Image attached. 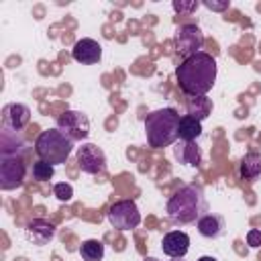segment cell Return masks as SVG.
Listing matches in <instances>:
<instances>
[{
  "label": "cell",
  "instance_id": "cb8c5ba5",
  "mask_svg": "<svg viewBox=\"0 0 261 261\" xmlns=\"http://www.w3.org/2000/svg\"><path fill=\"white\" fill-rule=\"evenodd\" d=\"M204 6L206 8H210V10H226V8H230V2L228 0H224V2H214V0H204Z\"/></svg>",
  "mask_w": 261,
  "mask_h": 261
},
{
  "label": "cell",
  "instance_id": "52a82bcc",
  "mask_svg": "<svg viewBox=\"0 0 261 261\" xmlns=\"http://www.w3.org/2000/svg\"><path fill=\"white\" fill-rule=\"evenodd\" d=\"M57 128L71 141H84L90 135V118L82 110H65L57 116Z\"/></svg>",
  "mask_w": 261,
  "mask_h": 261
},
{
  "label": "cell",
  "instance_id": "30bf717a",
  "mask_svg": "<svg viewBox=\"0 0 261 261\" xmlns=\"http://www.w3.org/2000/svg\"><path fill=\"white\" fill-rule=\"evenodd\" d=\"M71 57L82 65H94L102 59V45L96 39L84 37V39L75 41V45L71 49Z\"/></svg>",
  "mask_w": 261,
  "mask_h": 261
},
{
  "label": "cell",
  "instance_id": "277c9868",
  "mask_svg": "<svg viewBox=\"0 0 261 261\" xmlns=\"http://www.w3.org/2000/svg\"><path fill=\"white\" fill-rule=\"evenodd\" d=\"M71 151H73V141L67 139L59 128L41 130L35 139V153L39 155V159H43L51 165L65 163L69 159Z\"/></svg>",
  "mask_w": 261,
  "mask_h": 261
},
{
  "label": "cell",
  "instance_id": "5bb4252c",
  "mask_svg": "<svg viewBox=\"0 0 261 261\" xmlns=\"http://www.w3.org/2000/svg\"><path fill=\"white\" fill-rule=\"evenodd\" d=\"M196 226H198V232L206 239H220L226 232V220L220 214H214V212H206L196 222Z\"/></svg>",
  "mask_w": 261,
  "mask_h": 261
},
{
  "label": "cell",
  "instance_id": "8992f818",
  "mask_svg": "<svg viewBox=\"0 0 261 261\" xmlns=\"http://www.w3.org/2000/svg\"><path fill=\"white\" fill-rule=\"evenodd\" d=\"M173 45H175L177 55L188 59L190 55L202 51V47H204V33H202V29L198 24H181L175 31Z\"/></svg>",
  "mask_w": 261,
  "mask_h": 261
},
{
  "label": "cell",
  "instance_id": "e0dca14e",
  "mask_svg": "<svg viewBox=\"0 0 261 261\" xmlns=\"http://www.w3.org/2000/svg\"><path fill=\"white\" fill-rule=\"evenodd\" d=\"M202 135V122L190 114L179 118V126H177V137L181 141H196Z\"/></svg>",
  "mask_w": 261,
  "mask_h": 261
},
{
  "label": "cell",
  "instance_id": "d4e9b609",
  "mask_svg": "<svg viewBox=\"0 0 261 261\" xmlns=\"http://www.w3.org/2000/svg\"><path fill=\"white\" fill-rule=\"evenodd\" d=\"M198 261H216V259H214V257H210V255H204V257H200Z\"/></svg>",
  "mask_w": 261,
  "mask_h": 261
},
{
  "label": "cell",
  "instance_id": "2e32d148",
  "mask_svg": "<svg viewBox=\"0 0 261 261\" xmlns=\"http://www.w3.org/2000/svg\"><path fill=\"white\" fill-rule=\"evenodd\" d=\"M239 175L247 181H255L261 177V153L251 151L239 163Z\"/></svg>",
  "mask_w": 261,
  "mask_h": 261
},
{
  "label": "cell",
  "instance_id": "7a4b0ae2",
  "mask_svg": "<svg viewBox=\"0 0 261 261\" xmlns=\"http://www.w3.org/2000/svg\"><path fill=\"white\" fill-rule=\"evenodd\" d=\"M208 212V202L204 190L196 184L181 186L167 200V216L173 224H194Z\"/></svg>",
  "mask_w": 261,
  "mask_h": 261
},
{
  "label": "cell",
  "instance_id": "5b68a950",
  "mask_svg": "<svg viewBox=\"0 0 261 261\" xmlns=\"http://www.w3.org/2000/svg\"><path fill=\"white\" fill-rule=\"evenodd\" d=\"M108 222L118 230H133L141 224V212L133 200H118L108 208Z\"/></svg>",
  "mask_w": 261,
  "mask_h": 261
},
{
  "label": "cell",
  "instance_id": "8fae6325",
  "mask_svg": "<svg viewBox=\"0 0 261 261\" xmlns=\"http://www.w3.org/2000/svg\"><path fill=\"white\" fill-rule=\"evenodd\" d=\"M2 120H4V126L10 128V130H22L29 120H31V108L27 104H18V102H12V104H6L4 110H2Z\"/></svg>",
  "mask_w": 261,
  "mask_h": 261
},
{
  "label": "cell",
  "instance_id": "ba28073f",
  "mask_svg": "<svg viewBox=\"0 0 261 261\" xmlns=\"http://www.w3.org/2000/svg\"><path fill=\"white\" fill-rule=\"evenodd\" d=\"M27 173V165L22 155H2L0 159V188L2 190H16L22 186Z\"/></svg>",
  "mask_w": 261,
  "mask_h": 261
},
{
  "label": "cell",
  "instance_id": "ffe728a7",
  "mask_svg": "<svg viewBox=\"0 0 261 261\" xmlns=\"http://www.w3.org/2000/svg\"><path fill=\"white\" fill-rule=\"evenodd\" d=\"M53 173H55V167L51 163H47L43 159H39V161L33 163V177L37 181H47V179L53 177Z\"/></svg>",
  "mask_w": 261,
  "mask_h": 261
},
{
  "label": "cell",
  "instance_id": "9a60e30c",
  "mask_svg": "<svg viewBox=\"0 0 261 261\" xmlns=\"http://www.w3.org/2000/svg\"><path fill=\"white\" fill-rule=\"evenodd\" d=\"M173 153H175V159L184 165L198 167L202 161V151L196 141H181L177 147H173Z\"/></svg>",
  "mask_w": 261,
  "mask_h": 261
},
{
  "label": "cell",
  "instance_id": "3957f363",
  "mask_svg": "<svg viewBox=\"0 0 261 261\" xmlns=\"http://www.w3.org/2000/svg\"><path fill=\"white\" fill-rule=\"evenodd\" d=\"M179 114L175 108H159L145 116V137L149 147L163 149L175 143Z\"/></svg>",
  "mask_w": 261,
  "mask_h": 261
},
{
  "label": "cell",
  "instance_id": "4316f807",
  "mask_svg": "<svg viewBox=\"0 0 261 261\" xmlns=\"http://www.w3.org/2000/svg\"><path fill=\"white\" fill-rule=\"evenodd\" d=\"M173 261H179V259H173Z\"/></svg>",
  "mask_w": 261,
  "mask_h": 261
},
{
  "label": "cell",
  "instance_id": "603a6c76",
  "mask_svg": "<svg viewBox=\"0 0 261 261\" xmlns=\"http://www.w3.org/2000/svg\"><path fill=\"white\" fill-rule=\"evenodd\" d=\"M247 245H249V247H253V249L261 247V230L251 228V230L247 232Z\"/></svg>",
  "mask_w": 261,
  "mask_h": 261
},
{
  "label": "cell",
  "instance_id": "7402d4cb",
  "mask_svg": "<svg viewBox=\"0 0 261 261\" xmlns=\"http://www.w3.org/2000/svg\"><path fill=\"white\" fill-rule=\"evenodd\" d=\"M198 6H200V2H198V0H192V2L173 0V10H175V12H194Z\"/></svg>",
  "mask_w": 261,
  "mask_h": 261
},
{
  "label": "cell",
  "instance_id": "ac0fdd59",
  "mask_svg": "<svg viewBox=\"0 0 261 261\" xmlns=\"http://www.w3.org/2000/svg\"><path fill=\"white\" fill-rule=\"evenodd\" d=\"M186 108H188V114H190V116H194V118H198V120L202 122V120L208 118L210 112H212V100L206 98V96H196V98H190V100H188Z\"/></svg>",
  "mask_w": 261,
  "mask_h": 261
},
{
  "label": "cell",
  "instance_id": "d6986e66",
  "mask_svg": "<svg viewBox=\"0 0 261 261\" xmlns=\"http://www.w3.org/2000/svg\"><path fill=\"white\" fill-rule=\"evenodd\" d=\"M80 257L84 261H102L104 259V243L98 239H88L80 245Z\"/></svg>",
  "mask_w": 261,
  "mask_h": 261
},
{
  "label": "cell",
  "instance_id": "484cf974",
  "mask_svg": "<svg viewBox=\"0 0 261 261\" xmlns=\"http://www.w3.org/2000/svg\"><path fill=\"white\" fill-rule=\"evenodd\" d=\"M143 261H157V259H155V257H145Z\"/></svg>",
  "mask_w": 261,
  "mask_h": 261
},
{
  "label": "cell",
  "instance_id": "4fadbf2b",
  "mask_svg": "<svg viewBox=\"0 0 261 261\" xmlns=\"http://www.w3.org/2000/svg\"><path fill=\"white\" fill-rule=\"evenodd\" d=\"M24 237H27V241H31L33 245H47V243H51L53 241V237H55V226L49 222V220H45V218H35V220H31L27 226H24Z\"/></svg>",
  "mask_w": 261,
  "mask_h": 261
},
{
  "label": "cell",
  "instance_id": "6da1fadb",
  "mask_svg": "<svg viewBox=\"0 0 261 261\" xmlns=\"http://www.w3.org/2000/svg\"><path fill=\"white\" fill-rule=\"evenodd\" d=\"M216 59L206 51H198L177 65L175 80L186 96H206L216 82Z\"/></svg>",
  "mask_w": 261,
  "mask_h": 261
},
{
  "label": "cell",
  "instance_id": "44dd1931",
  "mask_svg": "<svg viewBox=\"0 0 261 261\" xmlns=\"http://www.w3.org/2000/svg\"><path fill=\"white\" fill-rule=\"evenodd\" d=\"M53 194H55V198L59 202H69L73 198V188L67 181H59V184L53 186Z\"/></svg>",
  "mask_w": 261,
  "mask_h": 261
},
{
  "label": "cell",
  "instance_id": "9c48e42d",
  "mask_svg": "<svg viewBox=\"0 0 261 261\" xmlns=\"http://www.w3.org/2000/svg\"><path fill=\"white\" fill-rule=\"evenodd\" d=\"M77 165L84 173L100 175L106 171V155L104 151L94 143H84L77 149Z\"/></svg>",
  "mask_w": 261,
  "mask_h": 261
},
{
  "label": "cell",
  "instance_id": "7c38bea8",
  "mask_svg": "<svg viewBox=\"0 0 261 261\" xmlns=\"http://www.w3.org/2000/svg\"><path fill=\"white\" fill-rule=\"evenodd\" d=\"M190 249V237L184 232V230H171L167 234H163V241H161V251L171 257V259H181L186 257Z\"/></svg>",
  "mask_w": 261,
  "mask_h": 261
}]
</instances>
